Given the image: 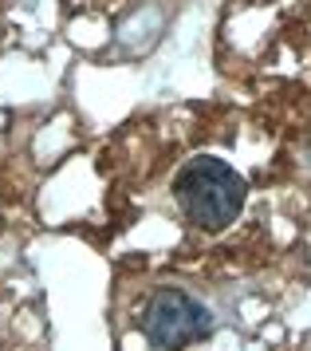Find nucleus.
Listing matches in <instances>:
<instances>
[{"label": "nucleus", "mask_w": 311, "mask_h": 351, "mask_svg": "<svg viewBox=\"0 0 311 351\" xmlns=\"http://www.w3.org/2000/svg\"><path fill=\"white\" fill-rule=\"evenodd\" d=\"M245 193H249L245 178L213 154L189 158L173 178V197L186 213V221L205 229V233L229 229L245 209Z\"/></svg>", "instance_id": "obj_1"}, {"label": "nucleus", "mask_w": 311, "mask_h": 351, "mask_svg": "<svg viewBox=\"0 0 311 351\" xmlns=\"http://www.w3.org/2000/svg\"><path fill=\"white\" fill-rule=\"evenodd\" d=\"M213 332H217V316L182 288H158L142 312V335L158 351H186Z\"/></svg>", "instance_id": "obj_2"}]
</instances>
